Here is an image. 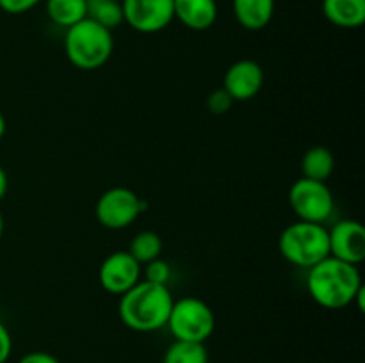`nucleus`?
Segmentation results:
<instances>
[{
  "instance_id": "1",
  "label": "nucleus",
  "mask_w": 365,
  "mask_h": 363,
  "mask_svg": "<svg viewBox=\"0 0 365 363\" xmlns=\"http://www.w3.org/2000/svg\"><path fill=\"white\" fill-rule=\"evenodd\" d=\"M307 290L310 298L327 310H342L355 301L364 287L359 265L327 256L307 269Z\"/></svg>"
},
{
  "instance_id": "2",
  "label": "nucleus",
  "mask_w": 365,
  "mask_h": 363,
  "mask_svg": "<svg viewBox=\"0 0 365 363\" xmlns=\"http://www.w3.org/2000/svg\"><path fill=\"white\" fill-rule=\"evenodd\" d=\"M173 301L168 285L141 280L130 290L120 295L118 315L128 330L138 333H153L166 327Z\"/></svg>"
},
{
  "instance_id": "3",
  "label": "nucleus",
  "mask_w": 365,
  "mask_h": 363,
  "mask_svg": "<svg viewBox=\"0 0 365 363\" xmlns=\"http://www.w3.org/2000/svg\"><path fill=\"white\" fill-rule=\"evenodd\" d=\"M114 52L113 31L102 27L96 21L84 18L66 28L64 34V53L71 66L82 71L100 70L109 63Z\"/></svg>"
},
{
  "instance_id": "4",
  "label": "nucleus",
  "mask_w": 365,
  "mask_h": 363,
  "mask_svg": "<svg viewBox=\"0 0 365 363\" xmlns=\"http://www.w3.org/2000/svg\"><path fill=\"white\" fill-rule=\"evenodd\" d=\"M278 249L289 263L310 269L317 262L330 256L328 228L324 224L296 221L282 230Z\"/></svg>"
},
{
  "instance_id": "5",
  "label": "nucleus",
  "mask_w": 365,
  "mask_h": 363,
  "mask_svg": "<svg viewBox=\"0 0 365 363\" xmlns=\"http://www.w3.org/2000/svg\"><path fill=\"white\" fill-rule=\"evenodd\" d=\"M166 326L175 340L205 344L216 330V315L203 299L187 295L173 301Z\"/></svg>"
},
{
  "instance_id": "6",
  "label": "nucleus",
  "mask_w": 365,
  "mask_h": 363,
  "mask_svg": "<svg viewBox=\"0 0 365 363\" xmlns=\"http://www.w3.org/2000/svg\"><path fill=\"white\" fill-rule=\"evenodd\" d=\"M289 205L299 221L324 224L334 214L335 198L327 182L302 177L289 189Z\"/></svg>"
},
{
  "instance_id": "7",
  "label": "nucleus",
  "mask_w": 365,
  "mask_h": 363,
  "mask_svg": "<svg viewBox=\"0 0 365 363\" xmlns=\"http://www.w3.org/2000/svg\"><path fill=\"white\" fill-rule=\"evenodd\" d=\"M146 210V203L128 187H110L95 205V216L107 230H125Z\"/></svg>"
},
{
  "instance_id": "8",
  "label": "nucleus",
  "mask_w": 365,
  "mask_h": 363,
  "mask_svg": "<svg viewBox=\"0 0 365 363\" xmlns=\"http://www.w3.org/2000/svg\"><path fill=\"white\" fill-rule=\"evenodd\" d=\"M123 21L135 32L157 34L175 20L173 0H121Z\"/></svg>"
},
{
  "instance_id": "9",
  "label": "nucleus",
  "mask_w": 365,
  "mask_h": 363,
  "mask_svg": "<svg viewBox=\"0 0 365 363\" xmlns=\"http://www.w3.org/2000/svg\"><path fill=\"white\" fill-rule=\"evenodd\" d=\"M141 269V263L128 251H114L100 263L98 281L106 292L121 295L143 280Z\"/></svg>"
},
{
  "instance_id": "10",
  "label": "nucleus",
  "mask_w": 365,
  "mask_h": 363,
  "mask_svg": "<svg viewBox=\"0 0 365 363\" xmlns=\"http://www.w3.org/2000/svg\"><path fill=\"white\" fill-rule=\"evenodd\" d=\"M330 256L360 265L365 260V228L356 219H341L328 230Z\"/></svg>"
},
{
  "instance_id": "11",
  "label": "nucleus",
  "mask_w": 365,
  "mask_h": 363,
  "mask_svg": "<svg viewBox=\"0 0 365 363\" xmlns=\"http://www.w3.org/2000/svg\"><path fill=\"white\" fill-rule=\"evenodd\" d=\"M264 82L266 75L257 60L239 59L225 71L221 88L234 98V102H248L262 91Z\"/></svg>"
},
{
  "instance_id": "12",
  "label": "nucleus",
  "mask_w": 365,
  "mask_h": 363,
  "mask_svg": "<svg viewBox=\"0 0 365 363\" xmlns=\"http://www.w3.org/2000/svg\"><path fill=\"white\" fill-rule=\"evenodd\" d=\"M175 20L195 32L209 31L217 20L216 0H173Z\"/></svg>"
},
{
  "instance_id": "13",
  "label": "nucleus",
  "mask_w": 365,
  "mask_h": 363,
  "mask_svg": "<svg viewBox=\"0 0 365 363\" xmlns=\"http://www.w3.org/2000/svg\"><path fill=\"white\" fill-rule=\"evenodd\" d=\"M232 13L246 31H262L274 16V0H232Z\"/></svg>"
},
{
  "instance_id": "14",
  "label": "nucleus",
  "mask_w": 365,
  "mask_h": 363,
  "mask_svg": "<svg viewBox=\"0 0 365 363\" xmlns=\"http://www.w3.org/2000/svg\"><path fill=\"white\" fill-rule=\"evenodd\" d=\"M321 9L339 28H360L365 23V0H323Z\"/></svg>"
},
{
  "instance_id": "15",
  "label": "nucleus",
  "mask_w": 365,
  "mask_h": 363,
  "mask_svg": "<svg viewBox=\"0 0 365 363\" xmlns=\"http://www.w3.org/2000/svg\"><path fill=\"white\" fill-rule=\"evenodd\" d=\"M335 171V157L327 146H312L302 157V177L327 182Z\"/></svg>"
},
{
  "instance_id": "16",
  "label": "nucleus",
  "mask_w": 365,
  "mask_h": 363,
  "mask_svg": "<svg viewBox=\"0 0 365 363\" xmlns=\"http://www.w3.org/2000/svg\"><path fill=\"white\" fill-rule=\"evenodd\" d=\"M45 13L57 27L70 28L88 18L86 0H45Z\"/></svg>"
},
{
  "instance_id": "17",
  "label": "nucleus",
  "mask_w": 365,
  "mask_h": 363,
  "mask_svg": "<svg viewBox=\"0 0 365 363\" xmlns=\"http://www.w3.org/2000/svg\"><path fill=\"white\" fill-rule=\"evenodd\" d=\"M89 20L114 31L123 23V9L120 0H86Z\"/></svg>"
},
{
  "instance_id": "18",
  "label": "nucleus",
  "mask_w": 365,
  "mask_h": 363,
  "mask_svg": "<svg viewBox=\"0 0 365 363\" xmlns=\"http://www.w3.org/2000/svg\"><path fill=\"white\" fill-rule=\"evenodd\" d=\"M128 253L138 260L141 265L152 262V260L160 258L163 255V238L159 233L152 230H143L132 237L128 244Z\"/></svg>"
},
{
  "instance_id": "19",
  "label": "nucleus",
  "mask_w": 365,
  "mask_h": 363,
  "mask_svg": "<svg viewBox=\"0 0 365 363\" xmlns=\"http://www.w3.org/2000/svg\"><path fill=\"white\" fill-rule=\"evenodd\" d=\"M163 363H209V351L205 344L175 340L164 352Z\"/></svg>"
},
{
  "instance_id": "20",
  "label": "nucleus",
  "mask_w": 365,
  "mask_h": 363,
  "mask_svg": "<svg viewBox=\"0 0 365 363\" xmlns=\"http://www.w3.org/2000/svg\"><path fill=\"white\" fill-rule=\"evenodd\" d=\"M143 280L157 285H168L171 280V265L163 258H155L152 262L145 263L141 269Z\"/></svg>"
},
{
  "instance_id": "21",
  "label": "nucleus",
  "mask_w": 365,
  "mask_h": 363,
  "mask_svg": "<svg viewBox=\"0 0 365 363\" xmlns=\"http://www.w3.org/2000/svg\"><path fill=\"white\" fill-rule=\"evenodd\" d=\"M234 98L223 88H220L214 89L209 95V98H207V109L212 114H216V116H221V114H227L234 107Z\"/></svg>"
},
{
  "instance_id": "22",
  "label": "nucleus",
  "mask_w": 365,
  "mask_h": 363,
  "mask_svg": "<svg viewBox=\"0 0 365 363\" xmlns=\"http://www.w3.org/2000/svg\"><path fill=\"white\" fill-rule=\"evenodd\" d=\"M43 0H0V9L6 14L18 16V14H25L32 11Z\"/></svg>"
},
{
  "instance_id": "23",
  "label": "nucleus",
  "mask_w": 365,
  "mask_h": 363,
  "mask_svg": "<svg viewBox=\"0 0 365 363\" xmlns=\"http://www.w3.org/2000/svg\"><path fill=\"white\" fill-rule=\"evenodd\" d=\"M11 352H13V338L6 324L0 320V363H7Z\"/></svg>"
},
{
  "instance_id": "24",
  "label": "nucleus",
  "mask_w": 365,
  "mask_h": 363,
  "mask_svg": "<svg viewBox=\"0 0 365 363\" xmlns=\"http://www.w3.org/2000/svg\"><path fill=\"white\" fill-rule=\"evenodd\" d=\"M18 363H61L53 354L46 351H31L21 356Z\"/></svg>"
},
{
  "instance_id": "25",
  "label": "nucleus",
  "mask_w": 365,
  "mask_h": 363,
  "mask_svg": "<svg viewBox=\"0 0 365 363\" xmlns=\"http://www.w3.org/2000/svg\"><path fill=\"white\" fill-rule=\"evenodd\" d=\"M7 191H9V177H7L6 169L0 166V201L6 198Z\"/></svg>"
},
{
  "instance_id": "26",
  "label": "nucleus",
  "mask_w": 365,
  "mask_h": 363,
  "mask_svg": "<svg viewBox=\"0 0 365 363\" xmlns=\"http://www.w3.org/2000/svg\"><path fill=\"white\" fill-rule=\"evenodd\" d=\"M6 130H7V121H6V117H4V114L0 112V139L6 135Z\"/></svg>"
},
{
  "instance_id": "27",
  "label": "nucleus",
  "mask_w": 365,
  "mask_h": 363,
  "mask_svg": "<svg viewBox=\"0 0 365 363\" xmlns=\"http://www.w3.org/2000/svg\"><path fill=\"white\" fill-rule=\"evenodd\" d=\"M2 233H4V217H2V212H0V238H2Z\"/></svg>"
}]
</instances>
